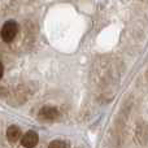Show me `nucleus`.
<instances>
[{
    "label": "nucleus",
    "instance_id": "obj_1",
    "mask_svg": "<svg viewBox=\"0 0 148 148\" xmlns=\"http://www.w3.org/2000/svg\"><path fill=\"white\" fill-rule=\"evenodd\" d=\"M18 33V25L16 21H7L0 30V36L5 43H10Z\"/></svg>",
    "mask_w": 148,
    "mask_h": 148
},
{
    "label": "nucleus",
    "instance_id": "obj_2",
    "mask_svg": "<svg viewBox=\"0 0 148 148\" xmlns=\"http://www.w3.org/2000/svg\"><path fill=\"white\" fill-rule=\"evenodd\" d=\"M38 142H39V136L35 131H27L21 138V144H22L23 148H34L38 144Z\"/></svg>",
    "mask_w": 148,
    "mask_h": 148
},
{
    "label": "nucleus",
    "instance_id": "obj_3",
    "mask_svg": "<svg viewBox=\"0 0 148 148\" xmlns=\"http://www.w3.org/2000/svg\"><path fill=\"white\" fill-rule=\"evenodd\" d=\"M39 117L44 121H53L59 117V110L53 107H43L39 110Z\"/></svg>",
    "mask_w": 148,
    "mask_h": 148
},
{
    "label": "nucleus",
    "instance_id": "obj_4",
    "mask_svg": "<svg viewBox=\"0 0 148 148\" xmlns=\"http://www.w3.org/2000/svg\"><path fill=\"white\" fill-rule=\"evenodd\" d=\"M22 138V133H21L20 127L12 125L8 127L7 130V139L9 140V143H17L18 140H21Z\"/></svg>",
    "mask_w": 148,
    "mask_h": 148
},
{
    "label": "nucleus",
    "instance_id": "obj_5",
    "mask_svg": "<svg viewBox=\"0 0 148 148\" xmlns=\"http://www.w3.org/2000/svg\"><path fill=\"white\" fill-rule=\"evenodd\" d=\"M66 147H68L66 143L62 140H53V142H51L48 146V148H66Z\"/></svg>",
    "mask_w": 148,
    "mask_h": 148
},
{
    "label": "nucleus",
    "instance_id": "obj_6",
    "mask_svg": "<svg viewBox=\"0 0 148 148\" xmlns=\"http://www.w3.org/2000/svg\"><path fill=\"white\" fill-rule=\"evenodd\" d=\"M3 74H4V66H3V64L0 62V79L3 78Z\"/></svg>",
    "mask_w": 148,
    "mask_h": 148
}]
</instances>
